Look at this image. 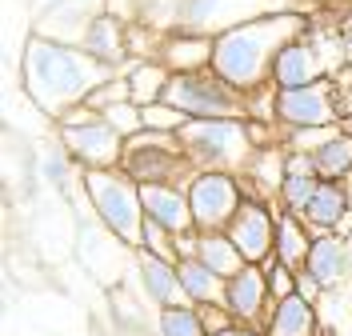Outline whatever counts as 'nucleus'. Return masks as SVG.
<instances>
[{
    "instance_id": "nucleus-1",
    "label": "nucleus",
    "mask_w": 352,
    "mask_h": 336,
    "mask_svg": "<svg viewBox=\"0 0 352 336\" xmlns=\"http://www.w3.org/2000/svg\"><path fill=\"white\" fill-rule=\"evenodd\" d=\"M112 68L96 65L85 48L72 45H56L44 36H28L21 52V80H24V96L52 120H60L65 112H72L76 104H85L100 85H109Z\"/></svg>"
},
{
    "instance_id": "nucleus-2",
    "label": "nucleus",
    "mask_w": 352,
    "mask_h": 336,
    "mask_svg": "<svg viewBox=\"0 0 352 336\" xmlns=\"http://www.w3.org/2000/svg\"><path fill=\"white\" fill-rule=\"evenodd\" d=\"M305 28H308L305 12H280V16H264V21L228 28L212 45V72L241 92L268 89L280 48L292 45Z\"/></svg>"
},
{
    "instance_id": "nucleus-3",
    "label": "nucleus",
    "mask_w": 352,
    "mask_h": 336,
    "mask_svg": "<svg viewBox=\"0 0 352 336\" xmlns=\"http://www.w3.org/2000/svg\"><path fill=\"white\" fill-rule=\"evenodd\" d=\"M176 140H180L184 157L192 160L197 172H232V177H244L252 157L261 153L252 144L248 120H188L176 133Z\"/></svg>"
},
{
    "instance_id": "nucleus-4",
    "label": "nucleus",
    "mask_w": 352,
    "mask_h": 336,
    "mask_svg": "<svg viewBox=\"0 0 352 336\" xmlns=\"http://www.w3.org/2000/svg\"><path fill=\"white\" fill-rule=\"evenodd\" d=\"M85 192L92 201L96 224L116 236L132 252L144 240V201H140V184L124 168H92L85 172Z\"/></svg>"
},
{
    "instance_id": "nucleus-5",
    "label": "nucleus",
    "mask_w": 352,
    "mask_h": 336,
    "mask_svg": "<svg viewBox=\"0 0 352 336\" xmlns=\"http://www.w3.org/2000/svg\"><path fill=\"white\" fill-rule=\"evenodd\" d=\"M164 100L180 109L188 120H252L248 92L232 89L228 80H220L212 68L204 72H173Z\"/></svg>"
},
{
    "instance_id": "nucleus-6",
    "label": "nucleus",
    "mask_w": 352,
    "mask_h": 336,
    "mask_svg": "<svg viewBox=\"0 0 352 336\" xmlns=\"http://www.w3.org/2000/svg\"><path fill=\"white\" fill-rule=\"evenodd\" d=\"M56 140L72 153V160L85 172H92V168H120V160H124V136L88 104H76L72 112H65L56 120Z\"/></svg>"
},
{
    "instance_id": "nucleus-7",
    "label": "nucleus",
    "mask_w": 352,
    "mask_h": 336,
    "mask_svg": "<svg viewBox=\"0 0 352 336\" xmlns=\"http://www.w3.org/2000/svg\"><path fill=\"white\" fill-rule=\"evenodd\" d=\"M300 12L296 0H176V32H197V36H220L228 28Z\"/></svg>"
},
{
    "instance_id": "nucleus-8",
    "label": "nucleus",
    "mask_w": 352,
    "mask_h": 336,
    "mask_svg": "<svg viewBox=\"0 0 352 336\" xmlns=\"http://www.w3.org/2000/svg\"><path fill=\"white\" fill-rule=\"evenodd\" d=\"M120 168L136 184H180V188H188V180L197 177V168L184 157L176 133H148V128L140 136H132V140H124Z\"/></svg>"
},
{
    "instance_id": "nucleus-9",
    "label": "nucleus",
    "mask_w": 352,
    "mask_h": 336,
    "mask_svg": "<svg viewBox=\"0 0 352 336\" xmlns=\"http://www.w3.org/2000/svg\"><path fill=\"white\" fill-rule=\"evenodd\" d=\"M344 60V41H320L312 36V28H305L292 45L280 48L276 68H272V85L276 89H308L316 80H332V68Z\"/></svg>"
},
{
    "instance_id": "nucleus-10",
    "label": "nucleus",
    "mask_w": 352,
    "mask_h": 336,
    "mask_svg": "<svg viewBox=\"0 0 352 336\" xmlns=\"http://www.w3.org/2000/svg\"><path fill=\"white\" fill-rule=\"evenodd\" d=\"M272 124L280 133L340 124V92H336V80H316L308 89H276Z\"/></svg>"
},
{
    "instance_id": "nucleus-11",
    "label": "nucleus",
    "mask_w": 352,
    "mask_h": 336,
    "mask_svg": "<svg viewBox=\"0 0 352 336\" xmlns=\"http://www.w3.org/2000/svg\"><path fill=\"white\" fill-rule=\"evenodd\" d=\"M188 204L197 232H224L244 204V184L232 172H197L188 180Z\"/></svg>"
},
{
    "instance_id": "nucleus-12",
    "label": "nucleus",
    "mask_w": 352,
    "mask_h": 336,
    "mask_svg": "<svg viewBox=\"0 0 352 336\" xmlns=\"http://www.w3.org/2000/svg\"><path fill=\"white\" fill-rule=\"evenodd\" d=\"M228 240L241 248V256L248 265H264L276 256V204L244 197V204L236 208L232 224L224 228Z\"/></svg>"
},
{
    "instance_id": "nucleus-13",
    "label": "nucleus",
    "mask_w": 352,
    "mask_h": 336,
    "mask_svg": "<svg viewBox=\"0 0 352 336\" xmlns=\"http://www.w3.org/2000/svg\"><path fill=\"white\" fill-rule=\"evenodd\" d=\"M272 292H268V272L261 265H244L232 280H224V309L232 313L236 324L264 328L272 316Z\"/></svg>"
},
{
    "instance_id": "nucleus-14",
    "label": "nucleus",
    "mask_w": 352,
    "mask_h": 336,
    "mask_svg": "<svg viewBox=\"0 0 352 336\" xmlns=\"http://www.w3.org/2000/svg\"><path fill=\"white\" fill-rule=\"evenodd\" d=\"M100 12H104V0H60V4L36 12L32 36H44V41H56V45L80 48L88 24L96 21Z\"/></svg>"
},
{
    "instance_id": "nucleus-15",
    "label": "nucleus",
    "mask_w": 352,
    "mask_h": 336,
    "mask_svg": "<svg viewBox=\"0 0 352 336\" xmlns=\"http://www.w3.org/2000/svg\"><path fill=\"white\" fill-rule=\"evenodd\" d=\"M88 56L96 60V65L112 68V72H124L132 65V52H129V24L120 21V16H112V12H100L96 21L88 24L85 41H80Z\"/></svg>"
},
{
    "instance_id": "nucleus-16",
    "label": "nucleus",
    "mask_w": 352,
    "mask_h": 336,
    "mask_svg": "<svg viewBox=\"0 0 352 336\" xmlns=\"http://www.w3.org/2000/svg\"><path fill=\"white\" fill-rule=\"evenodd\" d=\"M140 201H144V216L156 221L160 228H168L173 236L197 232L188 188H180V184H140Z\"/></svg>"
},
{
    "instance_id": "nucleus-17",
    "label": "nucleus",
    "mask_w": 352,
    "mask_h": 336,
    "mask_svg": "<svg viewBox=\"0 0 352 336\" xmlns=\"http://www.w3.org/2000/svg\"><path fill=\"white\" fill-rule=\"evenodd\" d=\"M132 256H136V276H140V289H144V296L153 300L156 309H176V304H188L184 284H180V269H176L173 260L156 256V252H148V248H136Z\"/></svg>"
},
{
    "instance_id": "nucleus-18",
    "label": "nucleus",
    "mask_w": 352,
    "mask_h": 336,
    "mask_svg": "<svg viewBox=\"0 0 352 336\" xmlns=\"http://www.w3.org/2000/svg\"><path fill=\"white\" fill-rule=\"evenodd\" d=\"M352 216V204H349V184H336V180H320L316 197L308 201V208L300 212L305 228L316 236H329V232H340V224Z\"/></svg>"
},
{
    "instance_id": "nucleus-19",
    "label": "nucleus",
    "mask_w": 352,
    "mask_h": 336,
    "mask_svg": "<svg viewBox=\"0 0 352 336\" xmlns=\"http://www.w3.org/2000/svg\"><path fill=\"white\" fill-rule=\"evenodd\" d=\"M316 280H320V289L324 292H336L344 284V276H349V240L344 236H316L312 248H308V265H305Z\"/></svg>"
},
{
    "instance_id": "nucleus-20",
    "label": "nucleus",
    "mask_w": 352,
    "mask_h": 336,
    "mask_svg": "<svg viewBox=\"0 0 352 336\" xmlns=\"http://www.w3.org/2000/svg\"><path fill=\"white\" fill-rule=\"evenodd\" d=\"M212 45H217V36L173 32V36H164L160 65L168 72H204V68H212Z\"/></svg>"
},
{
    "instance_id": "nucleus-21",
    "label": "nucleus",
    "mask_w": 352,
    "mask_h": 336,
    "mask_svg": "<svg viewBox=\"0 0 352 336\" xmlns=\"http://www.w3.org/2000/svg\"><path fill=\"white\" fill-rule=\"evenodd\" d=\"M268 336H320L316 324V304H308L305 296H288L272 304V316L264 324Z\"/></svg>"
},
{
    "instance_id": "nucleus-22",
    "label": "nucleus",
    "mask_w": 352,
    "mask_h": 336,
    "mask_svg": "<svg viewBox=\"0 0 352 336\" xmlns=\"http://www.w3.org/2000/svg\"><path fill=\"white\" fill-rule=\"evenodd\" d=\"M308 248H312V232L305 228V221L276 204V260L300 272L308 265Z\"/></svg>"
},
{
    "instance_id": "nucleus-23",
    "label": "nucleus",
    "mask_w": 352,
    "mask_h": 336,
    "mask_svg": "<svg viewBox=\"0 0 352 336\" xmlns=\"http://www.w3.org/2000/svg\"><path fill=\"white\" fill-rule=\"evenodd\" d=\"M176 269H180V284H184L188 304H197V309L200 304H224V276H217L204 260L188 256V260H180Z\"/></svg>"
},
{
    "instance_id": "nucleus-24",
    "label": "nucleus",
    "mask_w": 352,
    "mask_h": 336,
    "mask_svg": "<svg viewBox=\"0 0 352 336\" xmlns=\"http://www.w3.org/2000/svg\"><path fill=\"white\" fill-rule=\"evenodd\" d=\"M197 260H204V265L217 272V276H224V280H232V276L248 265L241 256V248L228 240V232H200L197 236Z\"/></svg>"
},
{
    "instance_id": "nucleus-25",
    "label": "nucleus",
    "mask_w": 352,
    "mask_h": 336,
    "mask_svg": "<svg viewBox=\"0 0 352 336\" xmlns=\"http://www.w3.org/2000/svg\"><path fill=\"white\" fill-rule=\"evenodd\" d=\"M124 76H129V89H132V104H140V109L164 100V89L173 80V72L160 65V60H132L124 68Z\"/></svg>"
},
{
    "instance_id": "nucleus-26",
    "label": "nucleus",
    "mask_w": 352,
    "mask_h": 336,
    "mask_svg": "<svg viewBox=\"0 0 352 336\" xmlns=\"http://www.w3.org/2000/svg\"><path fill=\"white\" fill-rule=\"evenodd\" d=\"M312 160H316V177L320 180H349L352 177V133H340L332 136L324 148H316L312 153Z\"/></svg>"
},
{
    "instance_id": "nucleus-27",
    "label": "nucleus",
    "mask_w": 352,
    "mask_h": 336,
    "mask_svg": "<svg viewBox=\"0 0 352 336\" xmlns=\"http://www.w3.org/2000/svg\"><path fill=\"white\" fill-rule=\"evenodd\" d=\"M36 172H41V180L48 188L72 192V180H76V172H85V168L72 160V153H68L65 144H52V148H44L41 157H36Z\"/></svg>"
},
{
    "instance_id": "nucleus-28",
    "label": "nucleus",
    "mask_w": 352,
    "mask_h": 336,
    "mask_svg": "<svg viewBox=\"0 0 352 336\" xmlns=\"http://www.w3.org/2000/svg\"><path fill=\"white\" fill-rule=\"evenodd\" d=\"M156 333H160V336H208V333H204V320H200L197 304L160 309V313H156Z\"/></svg>"
},
{
    "instance_id": "nucleus-29",
    "label": "nucleus",
    "mask_w": 352,
    "mask_h": 336,
    "mask_svg": "<svg viewBox=\"0 0 352 336\" xmlns=\"http://www.w3.org/2000/svg\"><path fill=\"white\" fill-rule=\"evenodd\" d=\"M316 188H320V177H285V184H280V208L292 212V216H300L308 208V201L316 197Z\"/></svg>"
},
{
    "instance_id": "nucleus-30",
    "label": "nucleus",
    "mask_w": 352,
    "mask_h": 336,
    "mask_svg": "<svg viewBox=\"0 0 352 336\" xmlns=\"http://www.w3.org/2000/svg\"><path fill=\"white\" fill-rule=\"evenodd\" d=\"M140 116H144V128H148V133H180V128L188 124V116H184L180 109H173L168 100L144 104V109H140Z\"/></svg>"
},
{
    "instance_id": "nucleus-31",
    "label": "nucleus",
    "mask_w": 352,
    "mask_h": 336,
    "mask_svg": "<svg viewBox=\"0 0 352 336\" xmlns=\"http://www.w3.org/2000/svg\"><path fill=\"white\" fill-rule=\"evenodd\" d=\"M100 116H104V120H109L112 128L124 136V140H132V136L144 133V116H140V104H132V100H120V104L104 109Z\"/></svg>"
},
{
    "instance_id": "nucleus-32",
    "label": "nucleus",
    "mask_w": 352,
    "mask_h": 336,
    "mask_svg": "<svg viewBox=\"0 0 352 336\" xmlns=\"http://www.w3.org/2000/svg\"><path fill=\"white\" fill-rule=\"evenodd\" d=\"M140 248H148V252H156V256L180 265V256H176V236L168 232V228H160L156 221H148V216H144V240H140Z\"/></svg>"
},
{
    "instance_id": "nucleus-33",
    "label": "nucleus",
    "mask_w": 352,
    "mask_h": 336,
    "mask_svg": "<svg viewBox=\"0 0 352 336\" xmlns=\"http://www.w3.org/2000/svg\"><path fill=\"white\" fill-rule=\"evenodd\" d=\"M120 100H132V89H129V76H124V72H120V76H112L109 85H100L85 104H88V109H96V112H104V109H112V104H120Z\"/></svg>"
},
{
    "instance_id": "nucleus-34",
    "label": "nucleus",
    "mask_w": 352,
    "mask_h": 336,
    "mask_svg": "<svg viewBox=\"0 0 352 336\" xmlns=\"http://www.w3.org/2000/svg\"><path fill=\"white\" fill-rule=\"evenodd\" d=\"M261 269L268 272V292H272V300H288V296H296V272L288 269V265H280V260L272 256V260H264Z\"/></svg>"
},
{
    "instance_id": "nucleus-35",
    "label": "nucleus",
    "mask_w": 352,
    "mask_h": 336,
    "mask_svg": "<svg viewBox=\"0 0 352 336\" xmlns=\"http://www.w3.org/2000/svg\"><path fill=\"white\" fill-rule=\"evenodd\" d=\"M200 320H204V333L217 336L224 333V328H232L236 320H232V313L224 309V304H200Z\"/></svg>"
},
{
    "instance_id": "nucleus-36",
    "label": "nucleus",
    "mask_w": 352,
    "mask_h": 336,
    "mask_svg": "<svg viewBox=\"0 0 352 336\" xmlns=\"http://www.w3.org/2000/svg\"><path fill=\"white\" fill-rule=\"evenodd\" d=\"M296 296H305L308 304H316V300L324 296V289H320V280H316V276H312L308 269H300V272H296Z\"/></svg>"
},
{
    "instance_id": "nucleus-37",
    "label": "nucleus",
    "mask_w": 352,
    "mask_h": 336,
    "mask_svg": "<svg viewBox=\"0 0 352 336\" xmlns=\"http://www.w3.org/2000/svg\"><path fill=\"white\" fill-rule=\"evenodd\" d=\"M217 336H268L264 328H252V324H232V328H224Z\"/></svg>"
},
{
    "instance_id": "nucleus-38",
    "label": "nucleus",
    "mask_w": 352,
    "mask_h": 336,
    "mask_svg": "<svg viewBox=\"0 0 352 336\" xmlns=\"http://www.w3.org/2000/svg\"><path fill=\"white\" fill-rule=\"evenodd\" d=\"M340 41H344V56L352 60V32H344V28H340Z\"/></svg>"
},
{
    "instance_id": "nucleus-39",
    "label": "nucleus",
    "mask_w": 352,
    "mask_h": 336,
    "mask_svg": "<svg viewBox=\"0 0 352 336\" xmlns=\"http://www.w3.org/2000/svg\"><path fill=\"white\" fill-rule=\"evenodd\" d=\"M36 4V12H44V8H52V4H60V0H32Z\"/></svg>"
},
{
    "instance_id": "nucleus-40",
    "label": "nucleus",
    "mask_w": 352,
    "mask_h": 336,
    "mask_svg": "<svg viewBox=\"0 0 352 336\" xmlns=\"http://www.w3.org/2000/svg\"><path fill=\"white\" fill-rule=\"evenodd\" d=\"M344 32H352V12H349V21H344Z\"/></svg>"
}]
</instances>
